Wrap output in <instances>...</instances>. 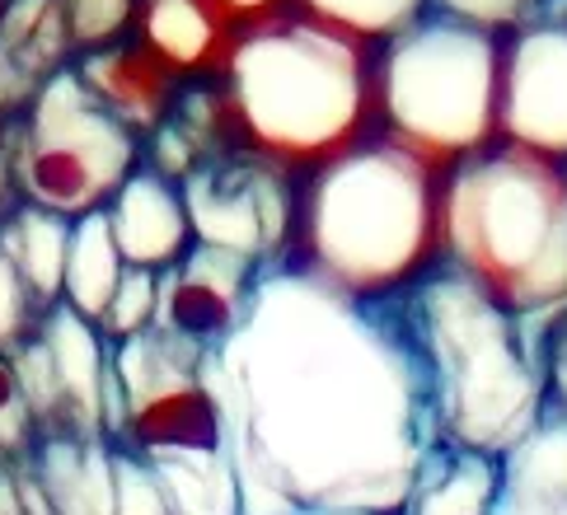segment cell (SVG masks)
<instances>
[{
	"mask_svg": "<svg viewBox=\"0 0 567 515\" xmlns=\"http://www.w3.org/2000/svg\"><path fill=\"white\" fill-rule=\"evenodd\" d=\"M287 515H371V511H287Z\"/></svg>",
	"mask_w": 567,
	"mask_h": 515,
	"instance_id": "cell-33",
	"label": "cell"
},
{
	"mask_svg": "<svg viewBox=\"0 0 567 515\" xmlns=\"http://www.w3.org/2000/svg\"><path fill=\"white\" fill-rule=\"evenodd\" d=\"M445 174L384 132L357 141L300 174L281 258L367 300L403 291L441 258Z\"/></svg>",
	"mask_w": 567,
	"mask_h": 515,
	"instance_id": "cell-4",
	"label": "cell"
},
{
	"mask_svg": "<svg viewBox=\"0 0 567 515\" xmlns=\"http://www.w3.org/2000/svg\"><path fill=\"white\" fill-rule=\"evenodd\" d=\"M109 220H113L117 249H123V258L132 267L165 272V267H174L197 244L188 202H184V183L155 174L151 164H141L123 188H117V197L109 202Z\"/></svg>",
	"mask_w": 567,
	"mask_h": 515,
	"instance_id": "cell-14",
	"label": "cell"
},
{
	"mask_svg": "<svg viewBox=\"0 0 567 515\" xmlns=\"http://www.w3.org/2000/svg\"><path fill=\"white\" fill-rule=\"evenodd\" d=\"M48 319V305L33 296V286L24 281V272L0 254V352H14L29 338H38V328Z\"/></svg>",
	"mask_w": 567,
	"mask_h": 515,
	"instance_id": "cell-25",
	"label": "cell"
},
{
	"mask_svg": "<svg viewBox=\"0 0 567 515\" xmlns=\"http://www.w3.org/2000/svg\"><path fill=\"white\" fill-rule=\"evenodd\" d=\"M226 418L245 515H399L436 418L390 296H352L291 258L262 262L235 333L202 357Z\"/></svg>",
	"mask_w": 567,
	"mask_h": 515,
	"instance_id": "cell-1",
	"label": "cell"
},
{
	"mask_svg": "<svg viewBox=\"0 0 567 515\" xmlns=\"http://www.w3.org/2000/svg\"><path fill=\"white\" fill-rule=\"evenodd\" d=\"M113 468H117V515H178L165 483L132 450L113 445Z\"/></svg>",
	"mask_w": 567,
	"mask_h": 515,
	"instance_id": "cell-28",
	"label": "cell"
},
{
	"mask_svg": "<svg viewBox=\"0 0 567 515\" xmlns=\"http://www.w3.org/2000/svg\"><path fill=\"white\" fill-rule=\"evenodd\" d=\"M502 487V455L436 441L422 460L413 497L399 515H493Z\"/></svg>",
	"mask_w": 567,
	"mask_h": 515,
	"instance_id": "cell-18",
	"label": "cell"
},
{
	"mask_svg": "<svg viewBox=\"0 0 567 515\" xmlns=\"http://www.w3.org/2000/svg\"><path fill=\"white\" fill-rule=\"evenodd\" d=\"M432 10L460 19V24L488 29V33H516L554 10V0H432Z\"/></svg>",
	"mask_w": 567,
	"mask_h": 515,
	"instance_id": "cell-26",
	"label": "cell"
},
{
	"mask_svg": "<svg viewBox=\"0 0 567 515\" xmlns=\"http://www.w3.org/2000/svg\"><path fill=\"white\" fill-rule=\"evenodd\" d=\"M24 202L52 206L71 220L104 212L117 188L146 164V136L117 122L75 66L52 71L33 103L6 122Z\"/></svg>",
	"mask_w": 567,
	"mask_h": 515,
	"instance_id": "cell-8",
	"label": "cell"
},
{
	"mask_svg": "<svg viewBox=\"0 0 567 515\" xmlns=\"http://www.w3.org/2000/svg\"><path fill=\"white\" fill-rule=\"evenodd\" d=\"M394 300L427 370L436 436L488 455H506L530 436L549 403L544 333L558 309L516 315L445 258Z\"/></svg>",
	"mask_w": 567,
	"mask_h": 515,
	"instance_id": "cell-2",
	"label": "cell"
},
{
	"mask_svg": "<svg viewBox=\"0 0 567 515\" xmlns=\"http://www.w3.org/2000/svg\"><path fill=\"white\" fill-rule=\"evenodd\" d=\"M71 230H75L71 216L52 212V206H38V202H19L14 212L0 220V254L24 272L33 296L48 309L62 305V291H66Z\"/></svg>",
	"mask_w": 567,
	"mask_h": 515,
	"instance_id": "cell-19",
	"label": "cell"
},
{
	"mask_svg": "<svg viewBox=\"0 0 567 515\" xmlns=\"http://www.w3.org/2000/svg\"><path fill=\"white\" fill-rule=\"evenodd\" d=\"M502 141L567 159V14L558 10L506 33Z\"/></svg>",
	"mask_w": 567,
	"mask_h": 515,
	"instance_id": "cell-10",
	"label": "cell"
},
{
	"mask_svg": "<svg viewBox=\"0 0 567 515\" xmlns=\"http://www.w3.org/2000/svg\"><path fill=\"white\" fill-rule=\"evenodd\" d=\"M14 478H19V497H24V515H62L52 506V497L43 492V483L33 478L29 460H14Z\"/></svg>",
	"mask_w": 567,
	"mask_h": 515,
	"instance_id": "cell-32",
	"label": "cell"
},
{
	"mask_svg": "<svg viewBox=\"0 0 567 515\" xmlns=\"http://www.w3.org/2000/svg\"><path fill=\"white\" fill-rule=\"evenodd\" d=\"M136 38L178 80H226L245 24L220 0H141Z\"/></svg>",
	"mask_w": 567,
	"mask_h": 515,
	"instance_id": "cell-12",
	"label": "cell"
},
{
	"mask_svg": "<svg viewBox=\"0 0 567 515\" xmlns=\"http://www.w3.org/2000/svg\"><path fill=\"white\" fill-rule=\"evenodd\" d=\"M127 272V258L117 249V235H113V220H109V206L104 212H90L75 220L71 230V254H66V291L62 300L71 309H80L85 319H104V309L117 291V281Z\"/></svg>",
	"mask_w": 567,
	"mask_h": 515,
	"instance_id": "cell-20",
	"label": "cell"
},
{
	"mask_svg": "<svg viewBox=\"0 0 567 515\" xmlns=\"http://www.w3.org/2000/svg\"><path fill=\"white\" fill-rule=\"evenodd\" d=\"M38 333H43L52 347L71 426L104 436V380H109V361H113V342L104 338V328L62 300V305L48 309V319Z\"/></svg>",
	"mask_w": 567,
	"mask_h": 515,
	"instance_id": "cell-17",
	"label": "cell"
},
{
	"mask_svg": "<svg viewBox=\"0 0 567 515\" xmlns=\"http://www.w3.org/2000/svg\"><path fill=\"white\" fill-rule=\"evenodd\" d=\"M296 183L300 174L254 151H220L202 159L184 178L193 235L202 244L239 249L258 262L281 258L296 225Z\"/></svg>",
	"mask_w": 567,
	"mask_h": 515,
	"instance_id": "cell-9",
	"label": "cell"
},
{
	"mask_svg": "<svg viewBox=\"0 0 567 515\" xmlns=\"http://www.w3.org/2000/svg\"><path fill=\"white\" fill-rule=\"evenodd\" d=\"M554 10H558V14H567V0H554Z\"/></svg>",
	"mask_w": 567,
	"mask_h": 515,
	"instance_id": "cell-34",
	"label": "cell"
},
{
	"mask_svg": "<svg viewBox=\"0 0 567 515\" xmlns=\"http://www.w3.org/2000/svg\"><path fill=\"white\" fill-rule=\"evenodd\" d=\"M207 159V151H202V141L169 113V122H159V127L146 136V164L155 174H165L174 183H184L197 164Z\"/></svg>",
	"mask_w": 567,
	"mask_h": 515,
	"instance_id": "cell-29",
	"label": "cell"
},
{
	"mask_svg": "<svg viewBox=\"0 0 567 515\" xmlns=\"http://www.w3.org/2000/svg\"><path fill=\"white\" fill-rule=\"evenodd\" d=\"M155 315H159V272L155 267H132L123 281H117V291L104 309V319H99V328H104L109 342H127L136 333H146V328H155Z\"/></svg>",
	"mask_w": 567,
	"mask_h": 515,
	"instance_id": "cell-23",
	"label": "cell"
},
{
	"mask_svg": "<svg viewBox=\"0 0 567 515\" xmlns=\"http://www.w3.org/2000/svg\"><path fill=\"white\" fill-rule=\"evenodd\" d=\"M380 43L310 10H287L239 38L226 71L239 151L310 174L380 132Z\"/></svg>",
	"mask_w": 567,
	"mask_h": 515,
	"instance_id": "cell-3",
	"label": "cell"
},
{
	"mask_svg": "<svg viewBox=\"0 0 567 515\" xmlns=\"http://www.w3.org/2000/svg\"><path fill=\"white\" fill-rule=\"evenodd\" d=\"M10 365H14V380H19V389H24V399H29L33 418H38V431L71 426V418H66V394H62V380H56V361H52L48 338L38 333V338H29L24 347H14Z\"/></svg>",
	"mask_w": 567,
	"mask_h": 515,
	"instance_id": "cell-22",
	"label": "cell"
},
{
	"mask_svg": "<svg viewBox=\"0 0 567 515\" xmlns=\"http://www.w3.org/2000/svg\"><path fill=\"white\" fill-rule=\"evenodd\" d=\"M502 52L506 33L427 10L380 43V132L441 169L493 146L502 136Z\"/></svg>",
	"mask_w": 567,
	"mask_h": 515,
	"instance_id": "cell-7",
	"label": "cell"
},
{
	"mask_svg": "<svg viewBox=\"0 0 567 515\" xmlns=\"http://www.w3.org/2000/svg\"><path fill=\"white\" fill-rule=\"evenodd\" d=\"M136 19H141V0H66L75 56L123 43V38L136 33Z\"/></svg>",
	"mask_w": 567,
	"mask_h": 515,
	"instance_id": "cell-24",
	"label": "cell"
},
{
	"mask_svg": "<svg viewBox=\"0 0 567 515\" xmlns=\"http://www.w3.org/2000/svg\"><path fill=\"white\" fill-rule=\"evenodd\" d=\"M29 468L62 515H117V468L109 436L75 426L38 431Z\"/></svg>",
	"mask_w": 567,
	"mask_h": 515,
	"instance_id": "cell-15",
	"label": "cell"
},
{
	"mask_svg": "<svg viewBox=\"0 0 567 515\" xmlns=\"http://www.w3.org/2000/svg\"><path fill=\"white\" fill-rule=\"evenodd\" d=\"M493 515H567V412L544 403V418L502 455Z\"/></svg>",
	"mask_w": 567,
	"mask_h": 515,
	"instance_id": "cell-16",
	"label": "cell"
},
{
	"mask_svg": "<svg viewBox=\"0 0 567 515\" xmlns=\"http://www.w3.org/2000/svg\"><path fill=\"white\" fill-rule=\"evenodd\" d=\"M6 6H10V0H0V14H6Z\"/></svg>",
	"mask_w": 567,
	"mask_h": 515,
	"instance_id": "cell-35",
	"label": "cell"
},
{
	"mask_svg": "<svg viewBox=\"0 0 567 515\" xmlns=\"http://www.w3.org/2000/svg\"><path fill=\"white\" fill-rule=\"evenodd\" d=\"M71 66L85 80V90L104 103L117 122H127L136 136H151L159 122H169L178 94L188 85V80H178L136 33L113 48L80 52Z\"/></svg>",
	"mask_w": 567,
	"mask_h": 515,
	"instance_id": "cell-13",
	"label": "cell"
},
{
	"mask_svg": "<svg viewBox=\"0 0 567 515\" xmlns=\"http://www.w3.org/2000/svg\"><path fill=\"white\" fill-rule=\"evenodd\" d=\"M544 370H549V403L567 412V305L554 315L549 333H544Z\"/></svg>",
	"mask_w": 567,
	"mask_h": 515,
	"instance_id": "cell-30",
	"label": "cell"
},
{
	"mask_svg": "<svg viewBox=\"0 0 567 515\" xmlns=\"http://www.w3.org/2000/svg\"><path fill=\"white\" fill-rule=\"evenodd\" d=\"M38 441V418L24 399V389L14 380L10 357L0 352V464L29 460V450Z\"/></svg>",
	"mask_w": 567,
	"mask_h": 515,
	"instance_id": "cell-27",
	"label": "cell"
},
{
	"mask_svg": "<svg viewBox=\"0 0 567 515\" xmlns=\"http://www.w3.org/2000/svg\"><path fill=\"white\" fill-rule=\"evenodd\" d=\"M441 258L516 315L567 305V159L493 141L445 174Z\"/></svg>",
	"mask_w": 567,
	"mask_h": 515,
	"instance_id": "cell-5",
	"label": "cell"
},
{
	"mask_svg": "<svg viewBox=\"0 0 567 515\" xmlns=\"http://www.w3.org/2000/svg\"><path fill=\"white\" fill-rule=\"evenodd\" d=\"M202 357L197 342L159 323L113 342L127 384V426L113 445L132 450L165 483L178 515H245L226 418L202 375Z\"/></svg>",
	"mask_w": 567,
	"mask_h": 515,
	"instance_id": "cell-6",
	"label": "cell"
},
{
	"mask_svg": "<svg viewBox=\"0 0 567 515\" xmlns=\"http://www.w3.org/2000/svg\"><path fill=\"white\" fill-rule=\"evenodd\" d=\"M300 10L367 38V43H390L432 10V0H300Z\"/></svg>",
	"mask_w": 567,
	"mask_h": 515,
	"instance_id": "cell-21",
	"label": "cell"
},
{
	"mask_svg": "<svg viewBox=\"0 0 567 515\" xmlns=\"http://www.w3.org/2000/svg\"><path fill=\"white\" fill-rule=\"evenodd\" d=\"M258 272H262L258 258L197 239L174 267L159 272L155 323L197 342L202 352H212V347L226 342L235 333V323L245 319Z\"/></svg>",
	"mask_w": 567,
	"mask_h": 515,
	"instance_id": "cell-11",
	"label": "cell"
},
{
	"mask_svg": "<svg viewBox=\"0 0 567 515\" xmlns=\"http://www.w3.org/2000/svg\"><path fill=\"white\" fill-rule=\"evenodd\" d=\"M220 6H226L245 29H254V24H268V19L287 14V10H300V0H220Z\"/></svg>",
	"mask_w": 567,
	"mask_h": 515,
	"instance_id": "cell-31",
	"label": "cell"
}]
</instances>
